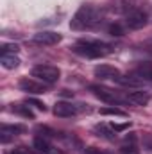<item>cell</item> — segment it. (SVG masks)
Instances as JSON below:
<instances>
[{
	"label": "cell",
	"mask_w": 152,
	"mask_h": 154,
	"mask_svg": "<svg viewBox=\"0 0 152 154\" xmlns=\"http://www.w3.org/2000/svg\"><path fill=\"white\" fill-rule=\"evenodd\" d=\"M0 63H2L4 68L13 70V68H16V66L20 65V59H18V56H14V54H2Z\"/></svg>",
	"instance_id": "9a60e30c"
},
{
	"label": "cell",
	"mask_w": 152,
	"mask_h": 154,
	"mask_svg": "<svg viewBox=\"0 0 152 154\" xmlns=\"http://www.w3.org/2000/svg\"><path fill=\"white\" fill-rule=\"evenodd\" d=\"M100 115H113V116H127V113L116 106H108V108H102L100 109Z\"/></svg>",
	"instance_id": "ac0fdd59"
},
{
	"label": "cell",
	"mask_w": 152,
	"mask_h": 154,
	"mask_svg": "<svg viewBox=\"0 0 152 154\" xmlns=\"http://www.w3.org/2000/svg\"><path fill=\"white\" fill-rule=\"evenodd\" d=\"M36 133H38V136H43V138H48V140H50L52 136H56V133H54V131H50L48 127H41V125H39L38 129H36Z\"/></svg>",
	"instance_id": "44dd1931"
},
{
	"label": "cell",
	"mask_w": 152,
	"mask_h": 154,
	"mask_svg": "<svg viewBox=\"0 0 152 154\" xmlns=\"http://www.w3.org/2000/svg\"><path fill=\"white\" fill-rule=\"evenodd\" d=\"M18 88H20L22 91L32 93V95H41V93L47 91V84H45V82H41V81L38 82V81H34V79H29V77L22 79V81L18 82Z\"/></svg>",
	"instance_id": "8992f818"
},
{
	"label": "cell",
	"mask_w": 152,
	"mask_h": 154,
	"mask_svg": "<svg viewBox=\"0 0 152 154\" xmlns=\"http://www.w3.org/2000/svg\"><path fill=\"white\" fill-rule=\"evenodd\" d=\"M129 125H131L129 122H127V124H113V125H111V129H113L114 133H118V131H125Z\"/></svg>",
	"instance_id": "603a6c76"
},
{
	"label": "cell",
	"mask_w": 152,
	"mask_h": 154,
	"mask_svg": "<svg viewBox=\"0 0 152 154\" xmlns=\"http://www.w3.org/2000/svg\"><path fill=\"white\" fill-rule=\"evenodd\" d=\"M20 50V47L16 43H4L2 45V54H16Z\"/></svg>",
	"instance_id": "d6986e66"
},
{
	"label": "cell",
	"mask_w": 152,
	"mask_h": 154,
	"mask_svg": "<svg viewBox=\"0 0 152 154\" xmlns=\"http://www.w3.org/2000/svg\"><path fill=\"white\" fill-rule=\"evenodd\" d=\"M120 75H122L120 70L114 68V66H111V65H99V66H95V77H99V79H102V81H106V79L116 81Z\"/></svg>",
	"instance_id": "30bf717a"
},
{
	"label": "cell",
	"mask_w": 152,
	"mask_h": 154,
	"mask_svg": "<svg viewBox=\"0 0 152 154\" xmlns=\"http://www.w3.org/2000/svg\"><path fill=\"white\" fill-rule=\"evenodd\" d=\"M72 50L77 56L88 57V59H99L104 56H109L113 52V47L102 41H91V39H81L72 47Z\"/></svg>",
	"instance_id": "6da1fadb"
},
{
	"label": "cell",
	"mask_w": 152,
	"mask_h": 154,
	"mask_svg": "<svg viewBox=\"0 0 152 154\" xmlns=\"http://www.w3.org/2000/svg\"><path fill=\"white\" fill-rule=\"evenodd\" d=\"M149 22V16L143 9H131L127 11L125 14V25L132 31H138V29H143Z\"/></svg>",
	"instance_id": "5b68a950"
},
{
	"label": "cell",
	"mask_w": 152,
	"mask_h": 154,
	"mask_svg": "<svg viewBox=\"0 0 152 154\" xmlns=\"http://www.w3.org/2000/svg\"><path fill=\"white\" fill-rule=\"evenodd\" d=\"M11 111L16 113V115L25 116V118H34V113H32L31 108L25 106V104H13V106H11Z\"/></svg>",
	"instance_id": "2e32d148"
},
{
	"label": "cell",
	"mask_w": 152,
	"mask_h": 154,
	"mask_svg": "<svg viewBox=\"0 0 152 154\" xmlns=\"http://www.w3.org/2000/svg\"><path fill=\"white\" fill-rule=\"evenodd\" d=\"M149 100H150V95L147 91H131L125 95V102H129L132 106H145V104H149Z\"/></svg>",
	"instance_id": "8fae6325"
},
{
	"label": "cell",
	"mask_w": 152,
	"mask_h": 154,
	"mask_svg": "<svg viewBox=\"0 0 152 154\" xmlns=\"http://www.w3.org/2000/svg\"><path fill=\"white\" fill-rule=\"evenodd\" d=\"M134 75L140 77L141 81H150L152 82V63H149V61L140 63L134 70Z\"/></svg>",
	"instance_id": "4fadbf2b"
},
{
	"label": "cell",
	"mask_w": 152,
	"mask_h": 154,
	"mask_svg": "<svg viewBox=\"0 0 152 154\" xmlns=\"http://www.w3.org/2000/svg\"><path fill=\"white\" fill-rule=\"evenodd\" d=\"M22 133H25V125H20V124H14V125H11V124H2V127H0V142H2V143H7V142H11L14 136L22 134Z\"/></svg>",
	"instance_id": "52a82bcc"
},
{
	"label": "cell",
	"mask_w": 152,
	"mask_h": 154,
	"mask_svg": "<svg viewBox=\"0 0 152 154\" xmlns=\"http://www.w3.org/2000/svg\"><path fill=\"white\" fill-rule=\"evenodd\" d=\"M147 147H149V149L152 151V140H149V142H147Z\"/></svg>",
	"instance_id": "484cf974"
},
{
	"label": "cell",
	"mask_w": 152,
	"mask_h": 154,
	"mask_svg": "<svg viewBox=\"0 0 152 154\" xmlns=\"http://www.w3.org/2000/svg\"><path fill=\"white\" fill-rule=\"evenodd\" d=\"M52 111H54V115L59 116V118H68V116L77 115V108H75V106H74L72 102H65V100L56 102Z\"/></svg>",
	"instance_id": "9c48e42d"
},
{
	"label": "cell",
	"mask_w": 152,
	"mask_h": 154,
	"mask_svg": "<svg viewBox=\"0 0 152 154\" xmlns=\"http://www.w3.org/2000/svg\"><path fill=\"white\" fill-rule=\"evenodd\" d=\"M7 154H29V152H27L23 147H20V149H11V151H9Z\"/></svg>",
	"instance_id": "d4e9b609"
},
{
	"label": "cell",
	"mask_w": 152,
	"mask_h": 154,
	"mask_svg": "<svg viewBox=\"0 0 152 154\" xmlns=\"http://www.w3.org/2000/svg\"><path fill=\"white\" fill-rule=\"evenodd\" d=\"M27 104H32L34 108H38L39 111H45V109H47V106H45L43 102H39V100H36V99H27Z\"/></svg>",
	"instance_id": "7402d4cb"
},
{
	"label": "cell",
	"mask_w": 152,
	"mask_h": 154,
	"mask_svg": "<svg viewBox=\"0 0 152 154\" xmlns=\"http://www.w3.org/2000/svg\"><path fill=\"white\" fill-rule=\"evenodd\" d=\"M116 82L120 86H125V88H138V86H141V79L136 77L134 74L132 75H120L116 79Z\"/></svg>",
	"instance_id": "5bb4252c"
},
{
	"label": "cell",
	"mask_w": 152,
	"mask_h": 154,
	"mask_svg": "<svg viewBox=\"0 0 152 154\" xmlns=\"http://www.w3.org/2000/svg\"><path fill=\"white\" fill-rule=\"evenodd\" d=\"M32 147L38 151L39 154H54L52 151V145H50V140L48 138H43V136H34V140H32Z\"/></svg>",
	"instance_id": "7c38bea8"
},
{
	"label": "cell",
	"mask_w": 152,
	"mask_h": 154,
	"mask_svg": "<svg viewBox=\"0 0 152 154\" xmlns=\"http://www.w3.org/2000/svg\"><path fill=\"white\" fill-rule=\"evenodd\" d=\"M109 34L111 36H116V38H120V36H123V29H122V25L120 23H113V25H109Z\"/></svg>",
	"instance_id": "ffe728a7"
},
{
	"label": "cell",
	"mask_w": 152,
	"mask_h": 154,
	"mask_svg": "<svg viewBox=\"0 0 152 154\" xmlns=\"http://www.w3.org/2000/svg\"><path fill=\"white\" fill-rule=\"evenodd\" d=\"M91 93L100 99L102 102H108V104H120V102H125V97H122L118 91H114L108 86H102V84H91L90 86Z\"/></svg>",
	"instance_id": "277c9868"
},
{
	"label": "cell",
	"mask_w": 152,
	"mask_h": 154,
	"mask_svg": "<svg viewBox=\"0 0 152 154\" xmlns=\"http://www.w3.org/2000/svg\"><path fill=\"white\" fill-rule=\"evenodd\" d=\"M61 41V34L54 31H39L32 36V43L36 45H56Z\"/></svg>",
	"instance_id": "ba28073f"
},
{
	"label": "cell",
	"mask_w": 152,
	"mask_h": 154,
	"mask_svg": "<svg viewBox=\"0 0 152 154\" xmlns=\"http://www.w3.org/2000/svg\"><path fill=\"white\" fill-rule=\"evenodd\" d=\"M31 75L41 81V82H45V84H54L59 81L61 72L57 66H52V65H38L31 70Z\"/></svg>",
	"instance_id": "3957f363"
},
{
	"label": "cell",
	"mask_w": 152,
	"mask_h": 154,
	"mask_svg": "<svg viewBox=\"0 0 152 154\" xmlns=\"http://www.w3.org/2000/svg\"><path fill=\"white\" fill-rule=\"evenodd\" d=\"M99 23V11L93 7V5H81L77 9V13L74 14L72 22H70V29L74 31H84V29H90L93 25Z\"/></svg>",
	"instance_id": "7a4b0ae2"
},
{
	"label": "cell",
	"mask_w": 152,
	"mask_h": 154,
	"mask_svg": "<svg viewBox=\"0 0 152 154\" xmlns=\"http://www.w3.org/2000/svg\"><path fill=\"white\" fill-rule=\"evenodd\" d=\"M95 133H97V136H102V138H108V140H113L114 136V131L111 127H108V125H104V124H100V125H95Z\"/></svg>",
	"instance_id": "e0dca14e"
},
{
	"label": "cell",
	"mask_w": 152,
	"mask_h": 154,
	"mask_svg": "<svg viewBox=\"0 0 152 154\" xmlns=\"http://www.w3.org/2000/svg\"><path fill=\"white\" fill-rule=\"evenodd\" d=\"M86 154H109L106 152V151H100V149H97V147H86Z\"/></svg>",
	"instance_id": "cb8c5ba5"
}]
</instances>
